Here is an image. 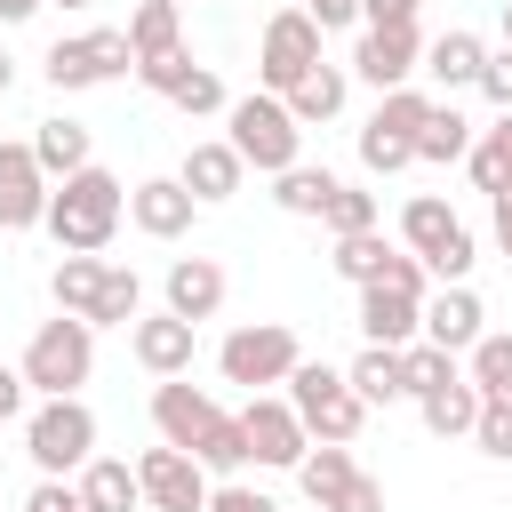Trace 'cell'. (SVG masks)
Instances as JSON below:
<instances>
[{
	"instance_id": "cell-42",
	"label": "cell",
	"mask_w": 512,
	"mask_h": 512,
	"mask_svg": "<svg viewBox=\"0 0 512 512\" xmlns=\"http://www.w3.org/2000/svg\"><path fill=\"white\" fill-rule=\"evenodd\" d=\"M472 88H480L496 112H512V40H504V48H488V64H480V80H472Z\"/></svg>"
},
{
	"instance_id": "cell-36",
	"label": "cell",
	"mask_w": 512,
	"mask_h": 512,
	"mask_svg": "<svg viewBox=\"0 0 512 512\" xmlns=\"http://www.w3.org/2000/svg\"><path fill=\"white\" fill-rule=\"evenodd\" d=\"M320 224H328L336 240H344V232H368V224H376V192H368V184H344V176H336V192H328Z\"/></svg>"
},
{
	"instance_id": "cell-38",
	"label": "cell",
	"mask_w": 512,
	"mask_h": 512,
	"mask_svg": "<svg viewBox=\"0 0 512 512\" xmlns=\"http://www.w3.org/2000/svg\"><path fill=\"white\" fill-rule=\"evenodd\" d=\"M168 104H176V112H184V120H208V112H224V104H232V96H224V80H216V72H208V64H192V72H184V80H176V88H168Z\"/></svg>"
},
{
	"instance_id": "cell-54",
	"label": "cell",
	"mask_w": 512,
	"mask_h": 512,
	"mask_svg": "<svg viewBox=\"0 0 512 512\" xmlns=\"http://www.w3.org/2000/svg\"><path fill=\"white\" fill-rule=\"evenodd\" d=\"M504 40H512V0H504Z\"/></svg>"
},
{
	"instance_id": "cell-31",
	"label": "cell",
	"mask_w": 512,
	"mask_h": 512,
	"mask_svg": "<svg viewBox=\"0 0 512 512\" xmlns=\"http://www.w3.org/2000/svg\"><path fill=\"white\" fill-rule=\"evenodd\" d=\"M136 312H144L136 264H104V288H96V304H88V328H128Z\"/></svg>"
},
{
	"instance_id": "cell-8",
	"label": "cell",
	"mask_w": 512,
	"mask_h": 512,
	"mask_svg": "<svg viewBox=\"0 0 512 512\" xmlns=\"http://www.w3.org/2000/svg\"><path fill=\"white\" fill-rule=\"evenodd\" d=\"M40 72H48L56 96H80V88H112V80H128V72H136V48H128V32L96 24V32L56 40V48L40 56Z\"/></svg>"
},
{
	"instance_id": "cell-27",
	"label": "cell",
	"mask_w": 512,
	"mask_h": 512,
	"mask_svg": "<svg viewBox=\"0 0 512 512\" xmlns=\"http://www.w3.org/2000/svg\"><path fill=\"white\" fill-rule=\"evenodd\" d=\"M472 136H480V128H472L456 104H440V96H432V112H424V128H416V160L448 168V160H464V152H472Z\"/></svg>"
},
{
	"instance_id": "cell-32",
	"label": "cell",
	"mask_w": 512,
	"mask_h": 512,
	"mask_svg": "<svg viewBox=\"0 0 512 512\" xmlns=\"http://www.w3.org/2000/svg\"><path fill=\"white\" fill-rule=\"evenodd\" d=\"M96 288H104V256H56V272H48V296H56V312H80V320H88Z\"/></svg>"
},
{
	"instance_id": "cell-11",
	"label": "cell",
	"mask_w": 512,
	"mask_h": 512,
	"mask_svg": "<svg viewBox=\"0 0 512 512\" xmlns=\"http://www.w3.org/2000/svg\"><path fill=\"white\" fill-rule=\"evenodd\" d=\"M344 72H360L376 96H384V88H408V80L424 72V32H416V24H360Z\"/></svg>"
},
{
	"instance_id": "cell-9",
	"label": "cell",
	"mask_w": 512,
	"mask_h": 512,
	"mask_svg": "<svg viewBox=\"0 0 512 512\" xmlns=\"http://www.w3.org/2000/svg\"><path fill=\"white\" fill-rule=\"evenodd\" d=\"M240 440H248V464H264V472H296L304 448H312V432H304V416L288 408V392H248Z\"/></svg>"
},
{
	"instance_id": "cell-3",
	"label": "cell",
	"mask_w": 512,
	"mask_h": 512,
	"mask_svg": "<svg viewBox=\"0 0 512 512\" xmlns=\"http://www.w3.org/2000/svg\"><path fill=\"white\" fill-rule=\"evenodd\" d=\"M224 144H232L256 176H280V168L304 160V128H296V112H288L272 88H248V96L224 104Z\"/></svg>"
},
{
	"instance_id": "cell-25",
	"label": "cell",
	"mask_w": 512,
	"mask_h": 512,
	"mask_svg": "<svg viewBox=\"0 0 512 512\" xmlns=\"http://www.w3.org/2000/svg\"><path fill=\"white\" fill-rule=\"evenodd\" d=\"M344 384H352L368 408H392V400H408V376H400V352H392V344H360V360L344 368Z\"/></svg>"
},
{
	"instance_id": "cell-39",
	"label": "cell",
	"mask_w": 512,
	"mask_h": 512,
	"mask_svg": "<svg viewBox=\"0 0 512 512\" xmlns=\"http://www.w3.org/2000/svg\"><path fill=\"white\" fill-rule=\"evenodd\" d=\"M416 264H424L440 288H448V280H472V264H480V240H472V224H456V232H448L432 256H416Z\"/></svg>"
},
{
	"instance_id": "cell-22",
	"label": "cell",
	"mask_w": 512,
	"mask_h": 512,
	"mask_svg": "<svg viewBox=\"0 0 512 512\" xmlns=\"http://www.w3.org/2000/svg\"><path fill=\"white\" fill-rule=\"evenodd\" d=\"M416 416H424V432H432V440H472V416H480V392H472V376L456 368L448 384L416 392Z\"/></svg>"
},
{
	"instance_id": "cell-24",
	"label": "cell",
	"mask_w": 512,
	"mask_h": 512,
	"mask_svg": "<svg viewBox=\"0 0 512 512\" xmlns=\"http://www.w3.org/2000/svg\"><path fill=\"white\" fill-rule=\"evenodd\" d=\"M480 64H488V40H480V32H464V24H448L440 40H424V72H432L440 88H472V80H480Z\"/></svg>"
},
{
	"instance_id": "cell-52",
	"label": "cell",
	"mask_w": 512,
	"mask_h": 512,
	"mask_svg": "<svg viewBox=\"0 0 512 512\" xmlns=\"http://www.w3.org/2000/svg\"><path fill=\"white\" fill-rule=\"evenodd\" d=\"M8 88H16V56L0 48V96H8Z\"/></svg>"
},
{
	"instance_id": "cell-20",
	"label": "cell",
	"mask_w": 512,
	"mask_h": 512,
	"mask_svg": "<svg viewBox=\"0 0 512 512\" xmlns=\"http://www.w3.org/2000/svg\"><path fill=\"white\" fill-rule=\"evenodd\" d=\"M32 160H40V176H48V184H64L72 168H88V160H96V136H88V120H72V112H48V120L32 128Z\"/></svg>"
},
{
	"instance_id": "cell-30",
	"label": "cell",
	"mask_w": 512,
	"mask_h": 512,
	"mask_svg": "<svg viewBox=\"0 0 512 512\" xmlns=\"http://www.w3.org/2000/svg\"><path fill=\"white\" fill-rule=\"evenodd\" d=\"M464 168H472V184H480V192H504V184H512V112H496V120L472 136Z\"/></svg>"
},
{
	"instance_id": "cell-41",
	"label": "cell",
	"mask_w": 512,
	"mask_h": 512,
	"mask_svg": "<svg viewBox=\"0 0 512 512\" xmlns=\"http://www.w3.org/2000/svg\"><path fill=\"white\" fill-rule=\"evenodd\" d=\"M408 160H416V144H408V136H384V128H360V168H368V176H400Z\"/></svg>"
},
{
	"instance_id": "cell-5",
	"label": "cell",
	"mask_w": 512,
	"mask_h": 512,
	"mask_svg": "<svg viewBox=\"0 0 512 512\" xmlns=\"http://www.w3.org/2000/svg\"><path fill=\"white\" fill-rule=\"evenodd\" d=\"M24 456H32L40 480H72V472L96 456V416H88V400H80V392L40 400V408L24 416Z\"/></svg>"
},
{
	"instance_id": "cell-40",
	"label": "cell",
	"mask_w": 512,
	"mask_h": 512,
	"mask_svg": "<svg viewBox=\"0 0 512 512\" xmlns=\"http://www.w3.org/2000/svg\"><path fill=\"white\" fill-rule=\"evenodd\" d=\"M472 448L496 456V464H512V400H480V416H472Z\"/></svg>"
},
{
	"instance_id": "cell-29",
	"label": "cell",
	"mask_w": 512,
	"mask_h": 512,
	"mask_svg": "<svg viewBox=\"0 0 512 512\" xmlns=\"http://www.w3.org/2000/svg\"><path fill=\"white\" fill-rule=\"evenodd\" d=\"M456 224H464V216H456L440 192H416V200L400 208V248H408V256H432V248H440Z\"/></svg>"
},
{
	"instance_id": "cell-35",
	"label": "cell",
	"mask_w": 512,
	"mask_h": 512,
	"mask_svg": "<svg viewBox=\"0 0 512 512\" xmlns=\"http://www.w3.org/2000/svg\"><path fill=\"white\" fill-rule=\"evenodd\" d=\"M384 256H392V240H384V232L368 224V232H344L328 264H336V280H352V288H368V280L384 272Z\"/></svg>"
},
{
	"instance_id": "cell-37",
	"label": "cell",
	"mask_w": 512,
	"mask_h": 512,
	"mask_svg": "<svg viewBox=\"0 0 512 512\" xmlns=\"http://www.w3.org/2000/svg\"><path fill=\"white\" fill-rule=\"evenodd\" d=\"M456 368H464V360H456V352H440V344H424V336H416V344H400V376H408V400H416V392H432V384H448Z\"/></svg>"
},
{
	"instance_id": "cell-6",
	"label": "cell",
	"mask_w": 512,
	"mask_h": 512,
	"mask_svg": "<svg viewBox=\"0 0 512 512\" xmlns=\"http://www.w3.org/2000/svg\"><path fill=\"white\" fill-rule=\"evenodd\" d=\"M288 408L304 416V432L312 440H360V424H368V400L344 384V368H328V360H296L288 368Z\"/></svg>"
},
{
	"instance_id": "cell-13",
	"label": "cell",
	"mask_w": 512,
	"mask_h": 512,
	"mask_svg": "<svg viewBox=\"0 0 512 512\" xmlns=\"http://www.w3.org/2000/svg\"><path fill=\"white\" fill-rule=\"evenodd\" d=\"M128 352L144 376H192V352H200V328L176 320V312H136L128 320Z\"/></svg>"
},
{
	"instance_id": "cell-28",
	"label": "cell",
	"mask_w": 512,
	"mask_h": 512,
	"mask_svg": "<svg viewBox=\"0 0 512 512\" xmlns=\"http://www.w3.org/2000/svg\"><path fill=\"white\" fill-rule=\"evenodd\" d=\"M464 376L480 400H512V328H480V344L464 352Z\"/></svg>"
},
{
	"instance_id": "cell-17",
	"label": "cell",
	"mask_w": 512,
	"mask_h": 512,
	"mask_svg": "<svg viewBox=\"0 0 512 512\" xmlns=\"http://www.w3.org/2000/svg\"><path fill=\"white\" fill-rule=\"evenodd\" d=\"M192 216H200V200H192L176 176H144V184H128V224H136L144 240H184Z\"/></svg>"
},
{
	"instance_id": "cell-10",
	"label": "cell",
	"mask_w": 512,
	"mask_h": 512,
	"mask_svg": "<svg viewBox=\"0 0 512 512\" xmlns=\"http://www.w3.org/2000/svg\"><path fill=\"white\" fill-rule=\"evenodd\" d=\"M320 24L304 16V8H280V16H264V40H256V80L272 88V96H288L312 64H320Z\"/></svg>"
},
{
	"instance_id": "cell-15",
	"label": "cell",
	"mask_w": 512,
	"mask_h": 512,
	"mask_svg": "<svg viewBox=\"0 0 512 512\" xmlns=\"http://www.w3.org/2000/svg\"><path fill=\"white\" fill-rule=\"evenodd\" d=\"M480 328H488V304L472 296V280H448V288H432L424 296V344H440V352H472L480 344Z\"/></svg>"
},
{
	"instance_id": "cell-2",
	"label": "cell",
	"mask_w": 512,
	"mask_h": 512,
	"mask_svg": "<svg viewBox=\"0 0 512 512\" xmlns=\"http://www.w3.org/2000/svg\"><path fill=\"white\" fill-rule=\"evenodd\" d=\"M120 216H128V184H120L104 160H88V168H72L64 184H48L40 232H48L64 256H104L112 232H120Z\"/></svg>"
},
{
	"instance_id": "cell-21",
	"label": "cell",
	"mask_w": 512,
	"mask_h": 512,
	"mask_svg": "<svg viewBox=\"0 0 512 512\" xmlns=\"http://www.w3.org/2000/svg\"><path fill=\"white\" fill-rule=\"evenodd\" d=\"M72 488H80L88 512H144V488H136V464L128 456H88L72 472Z\"/></svg>"
},
{
	"instance_id": "cell-26",
	"label": "cell",
	"mask_w": 512,
	"mask_h": 512,
	"mask_svg": "<svg viewBox=\"0 0 512 512\" xmlns=\"http://www.w3.org/2000/svg\"><path fill=\"white\" fill-rule=\"evenodd\" d=\"M120 32H128V48H136V64H152V56H168V48H184V8H176V0H136V16H128Z\"/></svg>"
},
{
	"instance_id": "cell-23",
	"label": "cell",
	"mask_w": 512,
	"mask_h": 512,
	"mask_svg": "<svg viewBox=\"0 0 512 512\" xmlns=\"http://www.w3.org/2000/svg\"><path fill=\"white\" fill-rule=\"evenodd\" d=\"M344 96H352V72L320 56V64H312V72H304V80H296L280 104L296 112V128H320V120H336V112H344Z\"/></svg>"
},
{
	"instance_id": "cell-19",
	"label": "cell",
	"mask_w": 512,
	"mask_h": 512,
	"mask_svg": "<svg viewBox=\"0 0 512 512\" xmlns=\"http://www.w3.org/2000/svg\"><path fill=\"white\" fill-rule=\"evenodd\" d=\"M160 296H168V312L176 320H216V304H224V264L216 256H176L168 264V280H160Z\"/></svg>"
},
{
	"instance_id": "cell-12",
	"label": "cell",
	"mask_w": 512,
	"mask_h": 512,
	"mask_svg": "<svg viewBox=\"0 0 512 512\" xmlns=\"http://www.w3.org/2000/svg\"><path fill=\"white\" fill-rule=\"evenodd\" d=\"M136 488H144V512H208V488H216V480H208L184 448L160 440V448L136 456Z\"/></svg>"
},
{
	"instance_id": "cell-34",
	"label": "cell",
	"mask_w": 512,
	"mask_h": 512,
	"mask_svg": "<svg viewBox=\"0 0 512 512\" xmlns=\"http://www.w3.org/2000/svg\"><path fill=\"white\" fill-rule=\"evenodd\" d=\"M424 112H432V88H384L376 96V112H368V128H384V136H408L416 144V128H424Z\"/></svg>"
},
{
	"instance_id": "cell-18",
	"label": "cell",
	"mask_w": 512,
	"mask_h": 512,
	"mask_svg": "<svg viewBox=\"0 0 512 512\" xmlns=\"http://www.w3.org/2000/svg\"><path fill=\"white\" fill-rule=\"evenodd\" d=\"M176 184L200 200V208H216V200H232L240 184H248V160L224 144V136H200L192 152H184V168H176Z\"/></svg>"
},
{
	"instance_id": "cell-43",
	"label": "cell",
	"mask_w": 512,
	"mask_h": 512,
	"mask_svg": "<svg viewBox=\"0 0 512 512\" xmlns=\"http://www.w3.org/2000/svg\"><path fill=\"white\" fill-rule=\"evenodd\" d=\"M208 512H280V504H272L264 488H248V480L232 472V480H216V488H208Z\"/></svg>"
},
{
	"instance_id": "cell-50",
	"label": "cell",
	"mask_w": 512,
	"mask_h": 512,
	"mask_svg": "<svg viewBox=\"0 0 512 512\" xmlns=\"http://www.w3.org/2000/svg\"><path fill=\"white\" fill-rule=\"evenodd\" d=\"M8 416H24V376L0 360V424H8Z\"/></svg>"
},
{
	"instance_id": "cell-33",
	"label": "cell",
	"mask_w": 512,
	"mask_h": 512,
	"mask_svg": "<svg viewBox=\"0 0 512 512\" xmlns=\"http://www.w3.org/2000/svg\"><path fill=\"white\" fill-rule=\"evenodd\" d=\"M328 192H336V176H328V168H304V160L272 176V200H280V216H320V208H328Z\"/></svg>"
},
{
	"instance_id": "cell-48",
	"label": "cell",
	"mask_w": 512,
	"mask_h": 512,
	"mask_svg": "<svg viewBox=\"0 0 512 512\" xmlns=\"http://www.w3.org/2000/svg\"><path fill=\"white\" fill-rule=\"evenodd\" d=\"M424 0H360V24H416Z\"/></svg>"
},
{
	"instance_id": "cell-46",
	"label": "cell",
	"mask_w": 512,
	"mask_h": 512,
	"mask_svg": "<svg viewBox=\"0 0 512 512\" xmlns=\"http://www.w3.org/2000/svg\"><path fill=\"white\" fill-rule=\"evenodd\" d=\"M24 512H88V504H80V488H72V480H32Z\"/></svg>"
},
{
	"instance_id": "cell-16",
	"label": "cell",
	"mask_w": 512,
	"mask_h": 512,
	"mask_svg": "<svg viewBox=\"0 0 512 512\" xmlns=\"http://www.w3.org/2000/svg\"><path fill=\"white\" fill-rule=\"evenodd\" d=\"M48 216V176L32 144H0V232H40Z\"/></svg>"
},
{
	"instance_id": "cell-14",
	"label": "cell",
	"mask_w": 512,
	"mask_h": 512,
	"mask_svg": "<svg viewBox=\"0 0 512 512\" xmlns=\"http://www.w3.org/2000/svg\"><path fill=\"white\" fill-rule=\"evenodd\" d=\"M424 296H432V288H424ZM424 296H416V288H392V280H368V288H360V336H368V344H392V352L416 344V336H424Z\"/></svg>"
},
{
	"instance_id": "cell-49",
	"label": "cell",
	"mask_w": 512,
	"mask_h": 512,
	"mask_svg": "<svg viewBox=\"0 0 512 512\" xmlns=\"http://www.w3.org/2000/svg\"><path fill=\"white\" fill-rule=\"evenodd\" d=\"M488 232H496V256H512V184L488 192Z\"/></svg>"
},
{
	"instance_id": "cell-4",
	"label": "cell",
	"mask_w": 512,
	"mask_h": 512,
	"mask_svg": "<svg viewBox=\"0 0 512 512\" xmlns=\"http://www.w3.org/2000/svg\"><path fill=\"white\" fill-rule=\"evenodd\" d=\"M16 376H24V392H40V400L80 392V384L96 376V328H88L80 312L40 320V328H32V344H24V360H16Z\"/></svg>"
},
{
	"instance_id": "cell-45",
	"label": "cell",
	"mask_w": 512,
	"mask_h": 512,
	"mask_svg": "<svg viewBox=\"0 0 512 512\" xmlns=\"http://www.w3.org/2000/svg\"><path fill=\"white\" fill-rule=\"evenodd\" d=\"M328 512H384V480H376V472H352L344 496H336Z\"/></svg>"
},
{
	"instance_id": "cell-55",
	"label": "cell",
	"mask_w": 512,
	"mask_h": 512,
	"mask_svg": "<svg viewBox=\"0 0 512 512\" xmlns=\"http://www.w3.org/2000/svg\"><path fill=\"white\" fill-rule=\"evenodd\" d=\"M176 8H184V0H176Z\"/></svg>"
},
{
	"instance_id": "cell-51",
	"label": "cell",
	"mask_w": 512,
	"mask_h": 512,
	"mask_svg": "<svg viewBox=\"0 0 512 512\" xmlns=\"http://www.w3.org/2000/svg\"><path fill=\"white\" fill-rule=\"evenodd\" d=\"M40 8H48V0H0V24H32Z\"/></svg>"
},
{
	"instance_id": "cell-1",
	"label": "cell",
	"mask_w": 512,
	"mask_h": 512,
	"mask_svg": "<svg viewBox=\"0 0 512 512\" xmlns=\"http://www.w3.org/2000/svg\"><path fill=\"white\" fill-rule=\"evenodd\" d=\"M152 424L168 448H184L208 480L248 472V440H240V408H224L216 392H200L192 376H160L152 384Z\"/></svg>"
},
{
	"instance_id": "cell-53",
	"label": "cell",
	"mask_w": 512,
	"mask_h": 512,
	"mask_svg": "<svg viewBox=\"0 0 512 512\" xmlns=\"http://www.w3.org/2000/svg\"><path fill=\"white\" fill-rule=\"evenodd\" d=\"M48 8H96V0H48Z\"/></svg>"
},
{
	"instance_id": "cell-44",
	"label": "cell",
	"mask_w": 512,
	"mask_h": 512,
	"mask_svg": "<svg viewBox=\"0 0 512 512\" xmlns=\"http://www.w3.org/2000/svg\"><path fill=\"white\" fill-rule=\"evenodd\" d=\"M184 72H192V48H168V56H152V64H136V80H144L152 96H168V88H176Z\"/></svg>"
},
{
	"instance_id": "cell-47",
	"label": "cell",
	"mask_w": 512,
	"mask_h": 512,
	"mask_svg": "<svg viewBox=\"0 0 512 512\" xmlns=\"http://www.w3.org/2000/svg\"><path fill=\"white\" fill-rule=\"evenodd\" d=\"M304 16L320 32H344V24H360V0H304Z\"/></svg>"
},
{
	"instance_id": "cell-7",
	"label": "cell",
	"mask_w": 512,
	"mask_h": 512,
	"mask_svg": "<svg viewBox=\"0 0 512 512\" xmlns=\"http://www.w3.org/2000/svg\"><path fill=\"white\" fill-rule=\"evenodd\" d=\"M304 360L296 328L288 320H240L224 344H216V376L240 384V392H264V384H288V368Z\"/></svg>"
}]
</instances>
